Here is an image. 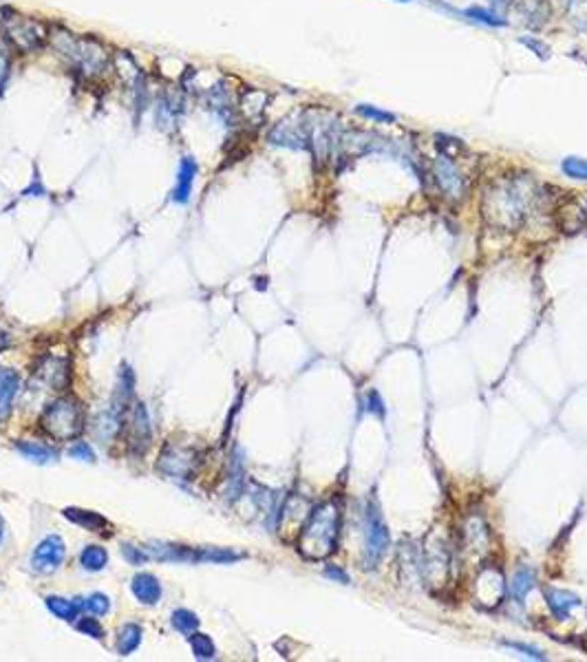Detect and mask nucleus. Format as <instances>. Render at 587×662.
Instances as JSON below:
<instances>
[{
	"mask_svg": "<svg viewBox=\"0 0 587 662\" xmlns=\"http://www.w3.org/2000/svg\"><path fill=\"white\" fill-rule=\"evenodd\" d=\"M367 402H369V411H371V413H378L380 417H384V413H387V409H384V404H382V397H380V393H378V391H369V395H367Z\"/></svg>",
	"mask_w": 587,
	"mask_h": 662,
	"instance_id": "obj_38",
	"label": "nucleus"
},
{
	"mask_svg": "<svg viewBox=\"0 0 587 662\" xmlns=\"http://www.w3.org/2000/svg\"><path fill=\"white\" fill-rule=\"evenodd\" d=\"M397 3H411V0H397Z\"/></svg>",
	"mask_w": 587,
	"mask_h": 662,
	"instance_id": "obj_42",
	"label": "nucleus"
},
{
	"mask_svg": "<svg viewBox=\"0 0 587 662\" xmlns=\"http://www.w3.org/2000/svg\"><path fill=\"white\" fill-rule=\"evenodd\" d=\"M433 177L439 186V190L444 192V197L451 199V202H461L468 194V184L466 177L459 170V166L455 164V159L451 155L439 153L433 159Z\"/></svg>",
	"mask_w": 587,
	"mask_h": 662,
	"instance_id": "obj_9",
	"label": "nucleus"
},
{
	"mask_svg": "<svg viewBox=\"0 0 587 662\" xmlns=\"http://www.w3.org/2000/svg\"><path fill=\"white\" fill-rule=\"evenodd\" d=\"M568 20L578 31H587V0H568Z\"/></svg>",
	"mask_w": 587,
	"mask_h": 662,
	"instance_id": "obj_28",
	"label": "nucleus"
},
{
	"mask_svg": "<svg viewBox=\"0 0 587 662\" xmlns=\"http://www.w3.org/2000/svg\"><path fill=\"white\" fill-rule=\"evenodd\" d=\"M503 647H510L519 653H523L525 658H534V660H545V656L541 653V649L532 647V645H523V643H512V640H503Z\"/></svg>",
	"mask_w": 587,
	"mask_h": 662,
	"instance_id": "obj_36",
	"label": "nucleus"
},
{
	"mask_svg": "<svg viewBox=\"0 0 587 662\" xmlns=\"http://www.w3.org/2000/svg\"><path fill=\"white\" fill-rule=\"evenodd\" d=\"M3 33L11 43V47L20 53L38 51L45 45V40L49 38L47 27L40 23V20L23 16V13H13V11L5 13Z\"/></svg>",
	"mask_w": 587,
	"mask_h": 662,
	"instance_id": "obj_6",
	"label": "nucleus"
},
{
	"mask_svg": "<svg viewBox=\"0 0 587 662\" xmlns=\"http://www.w3.org/2000/svg\"><path fill=\"white\" fill-rule=\"evenodd\" d=\"M150 439H153V429H150V419H148V411L144 404H135V415H133V437H131V446L139 448L141 444V451H146L150 446ZM139 451V455H141Z\"/></svg>",
	"mask_w": 587,
	"mask_h": 662,
	"instance_id": "obj_17",
	"label": "nucleus"
},
{
	"mask_svg": "<svg viewBox=\"0 0 587 662\" xmlns=\"http://www.w3.org/2000/svg\"><path fill=\"white\" fill-rule=\"evenodd\" d=\"M389 550V530L384 524L378 499H369L367 514H364V566L367 570L378 568L382 556Z\"/></svg>",
	"mask_w": 587,
	"mask_h": 662,
	"instance_id": "obj_7",
	"label": "nucleus"
},
{
	"mask_svg": "<svg viewBox=\"0 0 587 662\" xmlns=\"http://www.w3.org/2000/svg\"><path fill=\"white\" fill-rule=\"evenodd\" d=\"M268 142L274 146H285V148H309V131H307V117L302 113L300 119H285L278 122L270 135Z\"/></svg>",
	"mask_w": 587,
	"mask_h": 662,
	"instance_id": "obj_12",
	"label": "nucleus"
},
{
	"mask_svg": "<svg viewBox=\"0 0 587 662\" xmlns=\"http://www.w3.org/2000/svg\"><path fill=\"white\" fill-rule=\"evenodd\" d=\"M490 546H493V534L488 530V524L483 521V517L468 514L461 528V548L466 552V556L475 554L477 558H481V566H483L485 556L490 552Z\"/></svg>",
	"mask_w": 587,
	"mask_h": 662,
	"instance_id": "obj_10",
	"label": "nucleus"
},
{
	"mask_svg": "<svg viewBox=\"0 0 587 662\" xmlns=\"http://www.w3.org/2000/svg\"><path fill=\"white\" fill-rule=\"evenodd\" d=\"M82 607L91 614V616H106L111 612V598L106 594H91L89 598L82 600Z\"/></svg>",
	"mask_w": 587,
	"mask_h": 662,
	"instance_id": "obj_29",
	"label": "nucleus"
},
{
	"mask_svg": "<svg viewBox=\"0 0 587 662\" xmlns=\"http://www.w3.org/2000/svg\"><path fill=\"white\" fill-rule=\"evenodd\" d=\"M77 631H82V634H87V636H91L93 640H102L104 638V629H102V625H99V620L97 618H91V616H82L77 620Z\"/></svg>",
	"mask_w": 587,
	"mask_h": 662,
	"instance_id": "obj_33",
	"label": "nucleus"
},
{
	"mask_svg": "<svg viewBox=\"0 0 587 662\" xmlns=\"http://www.w3.org/2000/svg\"><path fill=\"white\" fill-rule=\"evenodd\" d=\"M139 645H141V627L139 625L128 623L119 629V636H117V653L119 656H131Z\"/></svg>",
	"mask_w": 587,
	"mask_h": 662,
	"instance_id": "obj_24",
	"label": "nucleus"
},
{
	"mask_svg": "<svg viewBox=\"0 0 587 662\" xmlns=\"http://www.w3.org/2000/svg\"><path fill=\"white\" fill-rule=\"evenodd\" d=\"M67 554L65 541L57 534H49L38 544V548L31 554V568L40 574H51L62 566Z\"/></svg>",
	"mask_w": 587,
	"mask_h": 662,
	"instance_id": "obj_11",
	"label": "nucleus"
},
{
	"mask_svg": "<svg viewBox=\"0 0 587 662\" xmlns=\"http://www.w3.org/2000/svg\"><path fill=\"white\" fill-rule=\"evenodd\" d=\"M69 455L79 461H95V453L87 441H75L73 446H69Z\"/></svg>",
	"mask_w": 587,
	"mask_h": 662,
	"instance_id": "obj_35",
	"label": "nucleus"
},
{
	"mask_svg": "<svg viewBox=\"0 0 587 662\" xmlns=\"http://www.w3.org/2000/svg\"><path fill=\"white\" fill-rule=\"evenodd\" d=\"M340 521L342 512L336 501H322L314 506L300 526L298 532V552L307 561H325L329 558L338 548L340 536Z\"/></svg>",
	"mask_w": 587,
	"mask_h": 662,
	"instance_id": "obj_2",
	"label": "nucleus"
},
{
	"mask_svg": "<svg viewBox=\"0 0 587 662\" xmlns=\"http://www.w3.org/2000/svg\"><path fill=\"white\" fill-rule=\"evenodd\" d=\"M188 638H190V649H192L197 660H212L216 656V649H214V643H212L210 636L194 631Z\"/></svg>",
	"mask_w": 587,
	"mask_h": 662,
	"instance_id": "obj_27",
	"label": "nucleus"
},
{
	"mask_svg": "<svg viewBox=\"0 0 587 662\" xmlns=\"http://www.w3.org/2000/svg\"><path fill=\"white\" fill-rule=\"evenodd\" d=\"M583 214H585V226H587V202L583 204Z\"/></svg>",
	"mask_w": 587,
	"mask_h": 662,
	"instance_id": "obj_41",
	"label": "nucleus"
},
{
	"mask_svg": "<svg viewBox=\"0 0 587 662\" xmlns=\"http://www.w3.org/2000/svg\"><path fill=\"white\" fill-rule=\"evenodd\" d=\"M106 563H109V552L99 546H87L79 552V566L87 572H99L106 568Z\"/></svg>",
	"mask_w": 587,
	"mask_h": 662,
	"instance_id": "obj_25",
	"label": "nucleus"
},
{
	"mask_svg": "<svg viewBox=\"0 0 587 662\" xmlns=\"http://www.w3.org/2000/svg\"><path fill=\"white\" fill-rule=\"evenodd\" d=\"M43 431L55 439V441H69L75 439L79 433L84 431L87 419L84 411L79 407L77 399L73 397H57L45 409L43 417H40Z\"/></svg>",
	"mask_w": 587,
	"mask_h": 662,
	"instance_id": "obj_4",
	"label": "nucleus"
},
{
	"mask_svg": "<svg viewBox=\"0 0 587 662\" xmlns=\"http://www.w3.org/2000/svg\"><path fill=\"white\" fill-rule=\"evenodd\" d=\"M545 600H548V607L552 612V616L556 620H568L570 614L581 607V598L572 592H565V590H556V587H548L545 590Z\"/></svg>",
	"mask_w": 587,
	"mask_h": 662,
	"instance_id": "obj_16",
	"label": "nucleus"
},
{
	"mask_svg": "<svg viewBox=\"0 0 587 662\" xmlns=\"http://www.w3.org/2000/svg\"><path fill=\"white\" fill-rule=\"evenodd\" d=\"M521 45H525L530 51H534L541 60H548L550 57V47L541 43L539 38H521Z\"/></svg>",
	"mask_w": 587,
	"mask_h": 662,
	"instance_id": "obj_37",
	"label": "nucleus"
},
{
	"mask_svg": "<svg viewBox=\"0 0 587 662\" xmlns=\"http://www.w3.org/2000/svg\"><path fill=\"white\" fill-rule=\"evenodd\" d=\"M45 605H47V609H49L55 618L71 623V620L77 618L79 607H82V598L69 600V598H62V596H47V598H45Z\"/></svg>",
	"mask_w": 587,
	"mask_h": 662,
	"instance_id": "obj_21",
	"label": "nucleus"
},
{
	"mask_svg": "<svg viewBox=\"0 0 587 662\" xmlns=\"http://www.w3.org/2000/svg\"><path fill=\"white\" fill-rule=\"evenodd\" d=\"M131 592L141 605H157L161 598V583L157 576L148 572H139L131 580Z\"/></svg>",
	"mask_w": 587,
	"mask_h": 662,
	"instance_id": "obj_15",
	"label": "nucleus"
},
{
	"mask_svg": "<svg viewBox=\"0 0 587 662\" xmlns=\"http://www.w3.org/2000/svg\"><path fill=\"white\" fill-rule=\"evenodd\" d=\"M561 170L570 179H578V182H587V159L581 157H565L561 162Z\"/></svg>",
	"mask_w": 587,
	"mask_h": 662,
	"instance_id": "obj_30",
	"label": "nucleus"
},
{
	"mask_svg": "<svg viewBox=\"0 0 587 662\" xmlns=\"http://www.w3.org/2000/svg\"><path fill=\"white\" fill-rule=\"evenodd\" d=\"M18 375L9 369L0 371V422L11 413L13 397L18 393Z\"/></svg>",
	"mask_w": 587,
	"mask_h": 662,
	"instance_id": "obj_20",
	"label": "nucleus"
},
{
	"mask_svg": "<svg viewBox=\"0 0 587 662\" xmlns=\"http://www.w3.org/2000/svg\"><path fill=\"white\" fill-rule=\"evenodd\" d=\"M537 585V576H534V572H532V568H528V566H521L515 574H512V580H510V585H508V592H510V596H512V600L515 603H523L525 600V596L530 594V590Z\"/></svg>",
	"mask_w": 587,
	"mask_h": 662,
	"instance_id": "obj_19",
	"label": "nucleus"
},
{
	"mask_svg": "<svg viewBox=\"0 0 587 662\" xmlns=\"http://www.w3.org/2000/svg\"><path fill=\"white\" fill-rule=\"evenodd\" d=\"M121 554L128 561L131 566H144L148 561V554L144 548H137V546H131V544H124L121 546Z\"/></svg>",
	"mask_w": 587,
	"mask_h": 662,
	"instance_id": "obj_34",
	"label": "nucleus"
},
{
	"mask_svg": "<svg viewBox=\"0 0 587 662\" xmlns=\"http://www.w3.org/2000/svg\"><path fill=\"white\" fill-rule=\"evenodd\" d=\"M505 590L508 587H505L501 570L495 563H483L473 583V600L483 609H493L501 605Z\"/></svg>",
	"mask_w": 587,
	"mask_h": 662,
	"instance_id": "obj_8",
	"label": "nucleus"
},
{
	"mask_svg": "<svg viewBox=\"0 0 587 662\" xmlns=\"http://www.w3.org/2000/svg\"><path fill=\"white\" fill-rule=\"evenodd\" d=\"M5 541V519H3V514H0V544Z\"/></svg>",
	"mask_w": 587,
	"mask_h": 662,
	"instance_id": "obj_40",
	"label": "nucleus"
},
{
	"mask_svg": "<svg viewBox=\"0 0 587 662\" xmlns=\"http://www.w3.org/2000/svg\"><path fill=\"white\" fill-rule=\"evenodd\" d=\"M451 550L441 534L433 532L424 541V550L419 552V578L427 583L431 592H437L449 585L451 580Z\"/></svg>",
	"mask_w": 587,
	"mask_h": 662,
	"instance_id": "obj_5",
	"label": "nucleus"
},
{
	"mask_svg": "<svg viewBox=\"0 0 587 662\" xmlns=\"http://www.w3.org/2000/svg\"><path fill=\"white\" fill-rule=\"evenodd\" d=\"M246 558L243 552H234V550H226V548H199L197 550V563H236V561Z\"/></svg>",
	"mask_w": 587,
	"mask_h": 662,
	"instance_id": "obj_22",
	"label": "nucleus"
},
{
	"mask_svg": "<svg viewBox=\"0 0 587 662\" xmlns=\"http://www.w3.org/2000/svg\"><path fill=\"white\" fill-rule=\"evenodd\" d=\"M170 623H172V627L179 631V634H184V636H192L197 629H199V616L194 614V612H190V609H175L172 612V616H170Z\"/></svg>",
	"mask_w": 587,
	"mask_h": 662,
	"instance_id": "obj_26",
	"label": "nucleus"
},
{
	"mask_svg": "<svg viewBox=\"0 0 587 662\" xmlns=\"http://www.w3.org/2000/svg\"><path fill=\"white\" fill-rule=\"evenodd\" d=\"M62 514H65V519L71 521V524H75V526H79V528H84V530H91V532H106V530L111 528L109 521H106L102 514L93 512V510L65 508Z\"/></svg>",
	"mask_w": 587,
	"mask_h": 662,
	"instance_id": "obj_18",
	"label": "nucleus"
},
{
	"mask_svg": "<svg viewBox=\"0 0 587 662\" xmlns=\"http://www.w3.org/2000/svg\"><path fill=\"white\" fill-rule=\"evenodd\" d=\"M466 18H473V20H477V23L490 25V27H503V25H505L503 18H499V16H495V13H490V11H485V9H481V7H468V9H466Z\"/></svg>",
	"mask_w": 587,
	"mask_h": 662,
	"instance_id": "obj_32",
	"label": "nucleus"
},
{
	"mask_svg": "<svg viewBox=\"0 0 587 662\" xmlns=\"http://www.w3.org/2000/svg\"><path fill=\"white\" fill-rule=\"evenodd\" d=\"M159 473H164L170 479H190L194 473V455L184 448H166L157 461Z\"/></svg>",
	"mask_w": 587,
	"mask_h": 662,
	"instance_id": "obj_13",
	"label": "nucleus"
},
{
	"mask_svg": "<svg viewBox=\"0 0 587 662\" xmlns=\"http://www.w3.org/2000/svg\"><path fill=\"white\" fill-rule=\"evenodd\" d=\"M325 576L327 578H334V580H338V583H349V576H347V572L342 570V568H338V566H327L325 568Z\"/></svg>",
	"mask_w": 587,
	"mask_h": 662,
	"instance_id": "obj_39",
	"label": "nucleus"
},
{
	"mask_svg": "<svg viewBox=\"0 0 587 662\" xmlns=\"http://www.w3.org/2000/svg\"><path fill=\"white\" fill-rule=\"evenodd\" d=\"M356 113L371 119V122H378V124H393V122H397V115H393L389 111H382V109H375L371 104H358Z\"/></svg>",
	"mask_w": 587,
	"mask_h": 662,
	"instance_id": "obj_31",
	"label": "nucleus"
},
{
	"mask_svg": "<svg viewBox=\"0 0 587 662\" xmlns=\"http://www.w3.org/2000/svg\"><path fill=\"white\" fill-rule=\"evenodd\" d=\"M197 162L192 157H181L179 162V170H177V182H175V188L170 190V202L172 204H179V206H186L192 197V186H194V179H197Z\"/></svg>",
	"mask_w": 587,
	"mask_h": 662,
	"instance_id": "obj_14",
	"label": "nucleus"
},
{
	"mask_svg": "<svg viewBox=\"0 0 587 662\" xmlns=\"http://www.w3.org/2000/svg\"><path fill=\"white\" fill-rule=\"evenodd\" d=\"M16 451L20 455H25L27 459L35 461V464H49L57 457V453L45 444H40V441H18L16 444Z\"/></svg>",
	"mask_w": 587,
	"mask_h": 662,
	"instance_id": "obj_23",
	"label": "nucleus"
},
{
	"mask_svg": "<svg viewBox=\"0 0 587 662\" xmlns=\"http://www.w3.org/2000/svg\"><path fill=\"white\" fill-rule=\"evenodd\" d=\"M49 43L62 55L69 65H73L84 77H97L102 75L109 67V53L102 43H97L95 38H77L65 29L49 31Z\"/></svg>",
	"mask_w": 587,
	"mask_h": 662,
	"instance_id": "obj_3",
	"label": "nucleus"
},
{
	"mask_svg": "<svg viewBox=\"0 0 587 662\" xmlns=\"http://www.w3.org/2000/svg\"><path fill=\"white\" fill-rule=\"evenodd\" d=\"M541 192L530 177H503L485 188L481 199V216L490 228L515 232L523 226Z\"/></svg>",
	"mask_w": 587,
	"mask_h": 662,
	"instance_id": "obj_1",
	"label": "nucleus"
}]
</instances>
